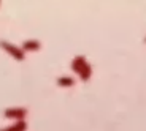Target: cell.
Instances as JSON below:
<instances>
[{
  "label": "cell",
  "instance_id": "6da1fadb",
  "mask_svg": "<svg viewBox=\"0 0 146 131\" xmlns=\"http://www.w3.org/2000/svg\"><path fill=\"white\" fill-rule=\"evenodd\" d=\"M72 69L73 73H76L83 82H88L92 77V66L88 62V58L84 55H76V57L72 60Z\"/></svg>",
  "mask_w": 146,
  "mask_h": 131
},
{
  "label": "cell",
  "instance_id": "7a4b0ae2",
  "mask_svg": "<svg viewBox=\"0 0 146 131\" xmlns=\"http://www.w3.org/2000/svg\"><path fill=\"white\" fill-rule=\"evenodd\" d=\"M0 49L7 52L11 58H15L16 62H22V60L26 58V52H24V49L19 47V46H16V44H13V43H10V41L2 40L0 41Z\"/></svg>",
  "mask_w": 146,
  "mask_h": 131
},
{
  "label": "cell",
  "instance_id": "3957f363",
  "mask_svg": "<svg viewBox=\"0 0 146 131\" xmlns=\"http://www.w3.org/2000/svg\"><path fill=\"white\" fill-rule=\"evenodd\" d=\"M3 117L8 119V120H15V122L24 120L27 117V109L26 107H8V109H5Z\"/></svg>",
  "mask_w": 146,
  "mask_h": 131
},
{
  "label": "cell",
  "instance_id": "277c9868",
  "mask_svg": "<svg viewBox=\"0 0 146 131\" xmlns=\"http://www.w3.org/2000/svg\"><path fill=\"white\" fill-rule=\"evenodd\" d=\"M21 47L24 49V52H36L41 49V43L38 40H26Z\"/></svg>",
  "mask_w": 146,
  "mask_h": 131
},
{
  "label": "cell",
  "instance_id": "5b68a950",
  "mask_svg": "<svg viewBox=\"0 0 146 131\" xmlns=\"http://www.w3.org/2000/svg\"><path fill=\"white\" fill-rule=\"evenodd\" d=\"M56 84L62 88H70V87L75 85V79H73L72 76H60V77H57Z\"/></svg>",
  "mask_w": 146,
  "mask_h": 131
},
{
  "label": "cell",
  "instance_id": "8992f818",
  "mask_svg": "<svg viewBox=\"0 0 146 131\" xmlns=\"http://www.w3.org/2000/svg\"><path fill=\"white\" fill-rule=\"evenodd\" d=\"M26 130H27L26 120H18V122H15L13 125H10V126L3 128V130H0V131H26Z\"/></svg>",
  "mask_w": 146,
  "mask_h": 131
},
{
  "label": "cell",
  "instance_id": "52a82bcc",
  "mask_svg": "<svg viewBox=\"0 0 146 131\" xmlns=\"http://www.w3.org/2000/svg\"><path fill=\"white\" fill-rule=\"evenodd\" d=\"M145 43H146V37H145Z\"/></svg>",
  "mask_w": 146,
  "mask_h": 131
},
{
  "label": "cell",
  "instance_id": "ba28073f",
  "mask_svg": "<svg viewBox=\"0 0 146 131\" xmlns=\"http://www.w3.org/2000/svg\"><path fill=\"white\" fill-rule=\"evenodd\" d=\"M0 3H2V0H0Z\"/></svg>",
  "mask_w": 146,
  "mask_h": 131
}]
</instances>
